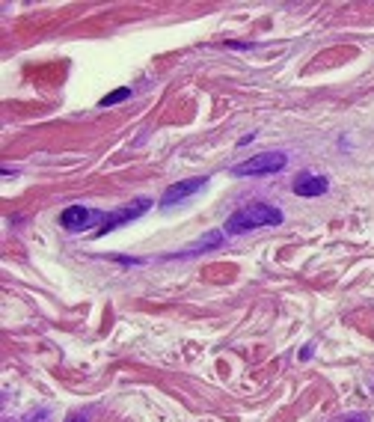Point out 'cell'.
<instances>
[{
	"instance_id": "1",
	"label": "cell",
	"mask_w": 374,
	"mask_h": 422,
	"mask_svg": "<svg viewBox=\"0 0 374 422\" xmlns=\"http://www.w3.org/2000/svg\"><path fill=\"white\" fill-rule=\"evenodd\" d=\"M282 211L277 205H268V203H256V205H247L235 211V214L226 217L223 232L226 235H244V232L252 229H261V226H279L282 224Z\"/></svg>"
},
{
	"instance_id": "2",
	"label": "cell",
	"mask_w": 374,
	"mask_h": 422,
	"mask_svg": "<svg viewBox=\"0 0 374 422\" xmlns=\"http://www.w3.org/2000/svg\"><path fill=\"white\" fill-rule=\"evenodd\" d=\"M285 164H288V155L285 152H259L252 158L235 164L232 175H238V179H247V175H270V173H282Z\"/></svg>"
},
{
	"instance_id": "3",
	"label": "cell",
	"mask_w": 374,
	"mask_h": 422,
	"mask_svg": "<svg viewBox=\"0 0 374 422\" xmlns=\"http://www.w3.org/2000/svg\"><path fill=\"white\" fill-rule=\"evenodd\" d=\"M149 208H152V199H149V196H140V199H134V203H128L122 211H116V214H107V217H104V224L95 229V235L101 238V235H107V232H113L116 226L131 224V220H134V217L146 214Z\"/></svg>"
},
{
	"instance_id": "4",
	"label": "cell",
	"mask_w": 374,
	"mask_h": 422,
	"mask_svg": "<svg viewBox=\"0 0 374 422\" xmlns=\"http://www.w3.org/2000/svg\"><path fill=\"white\" fill-rule=\"evenodd\" d=\"M104 217L101 211H92V208H86V205H72V208H65L63 214H60V224L65 232H83V229H90L92 224H104Z\"/></svg>"
},
{
	"instance_id": "5",
	"label": "cell",
	"mask_w": 374,
	"mask_h": 422,
	"mask_svg": "<svg viewBox=\"0 0 374 422\" xmlns=\"http://www.w3.org/2000/svg\"><path fill=\"white\" fill-rule=\"evenodd\" d=\"M205 185H208L205 175H193V179H184V182H175V185H170L167 191H163V196H161V208H172V205L184 203V199L196 196V194H200Z\"/></svg>"
},
{
	"instance_id": "6",
	"label": "cell",
	"mask_w": 374,
	"mask_h": 422,
	"mask_svg": "<svg viewBox=\"0 0 374 422\" xmlns=\"http://www.w3.org/2000/svg\"><path fill=\"white\" fill-rule=\"evenodd\" d=\"M327 191H330V179H327V175L300 173L294 179V194L297 196H324Z\"/></svg>"
},
{
	"instance_id": "7",
	"label": "cell",
	"mask_w": 374,
	"mask_h": 422,
	"mask_svg": "<svg viewBox=\"0 0 374 422\" xmlns=\"http://www.w3.org/2000/svg\"><path fill=\"white\" fill-rule=\"evenodd\" d=\"M220 244H223V235L220 232H211V235H205V238H200L193 244V247H184L181 253H175L179 259H190V256H196V253H205V250H217Z\"/></svg>"
},
{
	"instance_id": "8",
	"label": "cell",
	"mask_w": 374,
	"mask_h": 422,
	"mask_svg": "<svg viewBox=\"0 0 374 422\" xmlns=\"http://www.w3.org/2000/svg\"><path fill=\"white\" fill-rule=\"evenodd\" d=\"M128 98H131V90H128V86H122V90H116V93L104 95L98 104H101V107H113V104H122V102H128Z\"/></svg>"
},
{
	"instance_id": "9",
	"label": "cell",
	"mask_w": 374,
	"mask_h": 422,
	"mask_svg": "<svg viewBox=\"0 0 374 422\" xmlns=\"http://www.w3.org/2000/svg\"><path fill=\"white\" fill-rule=\"evenodd\" d=\"M342 422H368V416H366V414H350V416H345Z\"/></svg>"
},
{
	"instance_id": "10",
	"label": "cell",
	"mask_w": 374,
	"mask_h": 422,
	"mask_svg": "<svg viewBox=\"0 0 374 422\" xmlns=\"http://www.w3.org/2000/svg\"><path fill=\"white\" fill-rule=\"evenodd\" d=\"M312 357V345H306L303 351H300V360H309Z\"/></svg>"
},
{
	"instance_id": "11",
	"label": "cell",
	"mask_w": 374,
	"mask_h": 422,
	"mask_svg": "<svg viewBox=\"0 0 374 422\" xmlns=\"http://www.w3.org/2000/svg\"><path fill=\"white\" fill-rule=\"evenodd\" d=\"M69 422H86V414H78V416H72Z\"/></svg>"
}]
</instances>
